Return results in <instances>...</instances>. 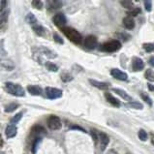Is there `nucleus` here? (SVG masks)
Instances as JSON below:
<instances>
[{
    "label": "nucleus",
    "instance_id": "obj_8",
    "mask_svg": "<svg viewBox=\"0 0 154 154\" xmlns=\"http://www.w3.org/2000/svg\"><path fill=\"white\" fill-rule=\"evenodd\" d=\"M52 21H54V23L57 26V27H59L62 29L64 27V25L66 24V23H67V20H66V17L61 14V13H59V14H56L54 19H52Z\"/></svg>",
    "mask_w": 154,
    "mask_h": 154
},
{
    "label": "nucleus",
    "instance_id": "obj_21",
    "mask_svg": "<svg viewBox=\"0 0 154 154\" xmlns=\"http://www.w3.org/2000/svg\"><path fill=\"white\" fill-rule=\"evenodd\" d=\"M40 52H42L44 55H46L47 57H49V58H55V57L57 56L55 52L51 51L50 49H47V48H41Z\"/></svg>",
    "mask_w": 154,
    "mask_h": 154
},
{
    "label": "nucleus",
    "instance_id": "obj_38",
    "mask_svg": "<svg viewBox=\"0 0 154 154\" xmlns=\"http://www.w3.org/2000/svg\"><path fill=\"white\" fill-rule=\"evenodd\" d=\"M140 13V8H134L133 10H131L128 14H129V16H131V17H137L139 14Z\"/></svg>",
    "mask_w": 154,
    "mask_h": 154
},
{
    "label": "nucleus",
    "instance_id": "obj_26",
    "mask_svg": "<svg viewBox=\"0 0 154 154\" xmlns=\"http://www.w3.org/2000/svg\"><path fill=\"white\" fill-rule=\"evenodd\" d=\"M144 77L149 82H154V71L152 69H147L144 74Z\"/></svg>",
    "mask_w": 154,
    "mask_h": 154
},
{
    "label": "nucleus",
    "instance_id": "obj_39",
    "mask_svg": "<svg viewBox=\"0 0 154 154\" xmlns=\"http://www.w3.org/2000/svg\"><path fill=\"white\" fill-rule=\"evenodd\" d=\"M7 5H8V0H0V12L7 9Z\"/></svg>",
    "mask_w": 154,
    "mask_h": 154
},
{
    "label": "nucleus",
    "instance_id": "obj_2",
    "mask_svg": "<svg viewBox=\"0 0 154 154\" xmlns=\"http://www.w3.org/2000/svg\"><path fill=\"white\" fill-rule=\"evenodd\" d=\"M5 89L8 93H10L14 96H17V97H23L25 95V92L23 87L20 85H16L13 82H6L5 83Z\"/></svg>",
    "mask_w": 154,
    "mask_h": 154
},
{
    "label": "nucleus",
    "instance_id": "obj_32",
    "mask_svg": "<svg viewBox=\"0 0 154 154\" xmlns=\"http://www.w3.org/2000/svg\"><path fill=\"white\" fill-rule=\"evenodd\" d=\"M138 136H139V139H140V140H143V142H144V140H146L147 138H148L147 133H146V132L144 131L143 129H140V130L139 131Z\"/></svg>",
    "mask_w": 154,
    "mask_h": 154
},
{
    "label": "nucleus",
    "instance_id": "obj_20",
    "mask_svg": "<svg viewBox=\"0 0 154 154\" xmlns=\"http://www.w3.org/2000/svg\"><path fill=\"white\" fill-rule=\"evenodd\" d=\"M32 26V29L35 31V33H36L38 36H43L44 33H45V28L43 27V26L41 24H39V23H34L31 25Z\"/></svg>",
    "mask_w": 154,
    "mask_h": 154
},
{
    "label": "nucleus",
    "instance_id": "obj_29",
    "mask_svg": "<svg viewBox=\"0 0 154 154\" xmlns=\"http://www.w3.org/2000/svg\"><path fill=\"white\" fill-rule=\"evenodd\" d=\"M17 108H19V104H17V103H12V104H10V105L6 106V108H5V112H15Z\"/></svg>",
    "mask_w": 154,
    "mask_h": 154
},
{
    "label": "nucleus",
    "instance_id": "obj_18",
    "mask_svg": "<svg viewBox=\"0 0 154 154\" xmlns=\"http://www.w3.org/2000/svg\"><path fill=\"white\" fill-rule=\"evenodd\" d=\"M27 91L29 92L31 95H40L42 94V88L38 85H28L27 86Z\"/></svg>",
    "mask_w": 154,
    "mask_h": 154
},
{
    "label": "nucleus",
    "instance_id": "obj_44",
    "mask_svg": "<svg viewBox=\"0 0 154 154\" xmlns=\"http://www.w3.org/2000/svg\"><path fill=\"white\" fill-rule=\"evenodd\" d=\"M107 154H118L116 150H113V149H111V150H109L107 152Z\"/></svg>",
    "mask_w": 154,
    "mask_h": 154
},
{
    "label": "nucleus",
    "instance_id": "obj_33",
    "mask_svg": "<svg viewBox=\"0 0 154 154\" xmlns=\"http://www.w3.org/2000/svg\"><path fill=\"white\" fill-rule=\"evenodd\" d=\"M32 7L37 9V10H41L43 8V2L42 0H32Z\"/></svg>",
    "mask_w": 154,
    "mask_h": 154
},
{
    "label": "nucleus",
    "instance_id": "obj_30",
    "mask_svg": "<svg viewBox=\"0 0 154 154\" xmlns=\"http://www.w3.org/2000/svg\"><path fill=\"white\" fill-rule=\"evenodd\" d=\"M25 20H26V21H27L29 24H31V25L37 23L36 17H35V16L33 14H31V13H29V14L25 17Z\"/></svg>",
    "mask_w": 154,
    "mask_h": 154
},
{
    "label": "nucleus",
    "instance_id": "obj_37",
    "mask_svg": "<svg viewBox=\"0 0 154 154\" xmlns=\"http://www.w3.org/2000/svg\"><path fill=\"white\" fill-rule=\"evenodd\" d=\"M144 8L147 12H150L152 9V0H144Z\"/></svg>",
    "mask_w": 154,
    "mask_h": 154
},
{
    "label": "nucleus",
    "instance_id": "obj_3",
    "mask_svg": "<svg viewBox=\"0 0 154 154\" xmlns=\"http://www.w3.org/2000/svg\"><path fill=\"white\" fill-rule=\"evenodd\" d=\"M103 51L107 52H116L121 49V42L118 41L117 39H113V40H109L108 42L104 43L102 47H101Z\"/></svg>",
    "mask_w": 154,
    "mask_h": 154
},
{
    "label": "nucleus",
    "instance_id": "obj_34",
    "mask_svg": "<svg viewBox=\"0 0 154 154\" xmlns=\"http://www.w3.org/2000/svg\"><path fill=\"white\" fill-rule=\"evenodd\" d=\"M143 50L147 51V52H151L154 51V44H151V43H146L143 45Z\"/></svg>",
    "mask_w": 154,
    "mask_h": 154
},
{
    "label": "nucleus",
    "instance_id": "obj_17",
    "mask_svg": "<svg viewBox=\"0 0 154 154\" xmlns=\"http://www.w3.org/2000/svg\"><path fill=\"white\" fill-rule=\"evenodd\" d=\"M0 66H1V67L4 68L5 70H8V71H11V70H13L15 68V64L9 59L0 60Z\"/></svg>",
    "mask_w": 154,
    "mask_h": 154
},
{
    "label": "nucleus",
    "instance_id": "obj_10",
    "mask_svg": "<svg viewBox=\"0 0 154 154\" xmlns=\"http://www.w3.org/2000/svg\"><path fill=\"white\" fill-rule=\"evenodd\" d=\"M109 143V138L108 137L107 134L103 133V132H100L99 133V144H100V148L101 150H105L107 146Z\"/></svg>",
    "mask_w": 154,
    "mask_h": 154
},
{
    "label": "nucleus",
    "instance_id": "obj_19",
    "mask_svg": "<svg viewBox=\"0 0 154 154\" xmlns=\"http://www.w3.org/2000/svg\"><path fill=\"white\" fill-rule=\"evenodd\" d=\"M112 90H113V92H116V93L118 96H120V97H121L122 99H124V100H126V101H130V100L132 99L131 96H130L128 93H127L126 91L123 90V89H119V88H113Z\"/></svg>",
    "mask_w": 154,
    "mask_h": 154
},
{
    "label": "nucleus",
    "instance_id": "obj_5",
    "mask_svg": "<svg viewBox=\"0 0 154 154\" xmlns=\"http://www.w3.org/2000/svg\"><path fill=\"white\" fill-rule=\"evenodd\" d=\"M48 126L51 130H59L62 127V123L58 116H51L48 119Z\"/></svg>",
    "mask_w": 154,
    "mask_h": 154
},
{
    "label": "nucleus",
    "instance_id": "obj_41",
    "mask_svg": "<svg viewBox=\"0 0 154 154\" xmlns=\"http://www.w3.org/2000/svg\"><path fill=\"white\" fill-rule=\"evenodd\" d=\"M148 64L150 65V66H152V67H154V56H151L150 58H149Z\"/></svg>",
    "mask_w": 154,
    "mask_h": 154
},
{
    "label": "nucleus",
    "instance_id": "obj_40",
    "mask_svg": "<svg viewBox=\"0 0 154 154\" xmlns=\"http://www.w3.org/2000/svg\"><path fill=\"white\" fill-rule=\"evenodd\" d=\"M54 41L56 42V43H58V44H60V45H62V44H64V41H63V39L61 38L58 34H56V33H54Z\"/></svg>",
    "mask_w": 154,
    "mask_h": 154
},
{
    "label": "nucleus",
    "instance_id": "obj_36",
    "mask_svg": "<svg viewBox=\"0 0 154 154\" xmlns=\"http://www.w3.org/2000/svg\"><path fill=\"white\" fill-rule=\"evenodd\" d=\"M21 117H23V112H19V113H17L16 116H14L11 119V122L13 123V124H15V123H17L20 119H21Z\"/></svg>",
    "mask_w": 154,
    "mask_h": 154
},
{
    "label": "nucleus",
    "instance_id": "obj_1",
    "mask_svg": "<svg viewBox=\"0 0 154 154\" xmlns=\"http://www.w3.org/2000/svg\"><path fill=\"white\" fill-rule=\"evenodd\" d=\"M62 31L65 34V36L67 37L72 43L79 45V44H81L82 42V35L80 34V32L77 31L76 29L71 28V27H63Z\"/></svg>",
    "mask_w": 154,
    "mask_h": 154
},
{
    "label": "nucleus",
    "instance_id": "obj_46",
    "mask_svg": "<svg viewBox=\"0 0 154 154\" xmlns=\"http://www.w3.org/2000/svg\"><path fill=\"white\" fill-rule=\"evenodd\" d=\"M136 1H139V0H136Z\"/></svg>",
    "mask_w": 154,
    "mask_h": 154
},
{
    "label": "nucleus",
    "instance_id": "obj_25",
    "mask_svg": "<svg viewBox=\"0 0 154 154\" xmlns=\"http://www.w3.org/2000/svg\"><path fill=\"white\" fill-rule=\"evenodd\" d=\"M127 107L135 109H143V104H140L139 102H129L128 104H127Z\"/></svg>",
    "mask_w": 154,
    "mask_h": 154
},
{
    "label": "nucleus",
    "instance_id": "obj_23",
    "mask_svg": "<svg viewBox=\"0 0 154 154\" xmlns=\"http://www.w3.org/2000/svg\"><path fill=\"white\" fill-rule=\"evenodd\" d=\"M32 133L35 134V135H37V136H42V134L46 135L47 132H46L45 129H44V127L39 126V125H35L32 128Z\"/></svg>",
    "mask_w": 154,
    "mask_h": 154
},
{
    "label": "nucleus",
    "instance_id": "obj_4",
    "mask_svg": "<svg viewBox=\"0 0 154 154\" xmlns=\"http://www.w3.org/2000/svg\"><path fill=\"white\" fill-rule=\"evenodd\" d=\"M9 15H10V9H5L0 12V32L4 33L8 29Z\"/></svg>",
    "mask_w": 154,
    "mask_h": 154
},
{
    "label": "nucleus",
    "instance_id": "obj_24",
    "mask_svg": "<svg viewBox=\"0 0 154 154\" xmlns=\"http://www.w3.org/2000/svg\"><path fill=\"white\" fill-rule=\"evenodd\" d=\"M45 66H46V68L51 72H57V71H58V67H57V65L54 64V63H52V62H50V61L46 62Z\"/></svg>",
    "mask_w": 154,
    "mask_h": 154
},
{
    "label": "nucleus",
    "instance_id": "obj_42",
    "mask_svg": "<svg viewBox=\"0 0 154 154\" xmlns=\"http://www.w3.org/2000/svg\"><path fill=\"white\" fill-rule=\"evenodd\" d=\"M71 129H76V130H81V131H82V132H85V130H83V128H82V127H79V126H72L71 127Z\"/></svg>",
    "mask_w": 154,
    "mask_h": 154
},
{
    "label": "nucleus",
    "instance_id": "obj_6",
    "mask_svg": "<svg viewBox=\"0 0 154 154\" xmlns=\"http://www.w3.org/2000/svg\"><path fill=\"white\" fill-rule=\"evenodd\" d=\"M46 94H47V97L49 99L54 100V99L60 98L61 96H62V90L55 88V87H47Z\"/></svg>",
    "mask_w": 154,
    "mask_h": 154
},
{
    "label": "nucleus",
    "instance_id": "obj_27",
    "mask_svg": "<svg viewBox=\"0 0 154 154\" xmlns=\"http://www.w3.org/2000/svg\"><path fill=\"white\" fill-rule=\"evenodd\" d=\"M90 135H91L92 139H93V142L95 143V144H97L99 143V132L96 131L95 129H91Z\"/></svg>",
    "mask_w": 154,
    "mask_h": 154
},
{
    "label": "nucleus",
    "instance_id": "obj_12",
    "mask_svg": "<svg viewBox=\"0 0 154 154\" xmlns=\"http://www.w3.org/2000/svg\"><path fill=\"white\" fill-rule=\"evenodd\" d=\"M47 7H48V10L54 11L62 7V2H61L60 0H49V1L47 2Z\"/></svg>",
    "mask_w": 154,
    "mask_h": 154
},
{
    "label": "nucleus",
    "instance_id": "obj_45",
    "mask_svg": "<svg viewBox=\"0 0 154 154\" xmlns=\"http://www.w3.org/2000/svg\"><path fill=\"white\" fill-rule=\"evenodd\" d=\"M151 143H152V146H154V135L151 136Z\"/></svg>",
    "mask_w": 154,
    "mask_h": 154
},
{
    "label": "nucleus",
    "instance_id": "obj_15",
    "mask_svg": "<svg viewBox=\"0 0 154 154\" xmlns=\"http://www.w3.org/2000/svg\"><path fill=\"white\" fill-rule=\"evenodd\" d=\"M105 97H106V100H107L112 106H113V107H116V108L120 107V102L116 97H113V96L111 93H109V92H106V93H105Z\"/></svg>",
    "mask_w": 154,
    "mask_h": 154
},
{
    "label": "nucleus",
    "instance_id": "obj_31",
    "mask_svg": "<svg viewBox=\"0 0 154 154\" xmlns=\"http://www.w3.org/2000/svg\"><path fill=\"white\" fill-rule=\"evenodd\" d=\"M120 4L122 7H124L125 9H132L133 8V2L131 0H120Z\"/></svg>",
    "mask_w": 154,
    "mask_h": 154
},
{
    "label": "nucleus",
    "instance_id": "obj_43",
    "mask_svg": "<svg viewBox=\"0 0 154 154\" xmlns=\"http://www.w3.org/2000/svg\"><path fill=\"white\" fill-rule=\"evenodd\" d=\"M147 86H148V89L150 91H154V85H152L151 83H148Z\"/></svg>",
    "mask_w": 154,
    "mask_h": 154
},
{
    "label": "nucleus",
    "instance_id": "obj_14",
    "mask_svg": "<svg viewBox=\"0 0 154 154\" xmlns=\"http://www.w3.org/2000/svg\"><path fill=\"white\" fill-rule=\"evenodd\" d=\"M123 25H124V27L126 29H128V30L134 29V27H135V20L133 19V17H131V16L125 17L124 19H123Z\"/></svg>",
    "mask_w": 154,
    "mask_h": 154
},
{
    "label": "nucleus",
    "instance_id": "obj_22",
    "mask_svg": "<svg viewBox=\"0 0 154 154\" xmlns=\"http://www.w3.org/2000/svg\"><path fill=\"white\" fill-rule=\"evenodd\" d=\"M116 37L117 38L118 41H123V42H127L131 39L130 35L128 33H124V32H116Z\"/></svg>",
    "mask_w": 154,
    "mask_h": 154
},
{
    "label": "nucleus",
    "instance_id": "obj_7",
    "mask_svg": "<svg viewBox=\"0 0 154 154\" xmlns=\"http://www.w3.org/2000/svg\"><path fill=\"white\" fill-rule=\"evenodd\" d=\"M97 44H98V41H97V38L93 35H89V36H87L85 41H83V46H85L86 49L88 50H94L96 47H97Z\"/></svg>",
    "mask_w": 154,
    "mask_h": 154
},
{
    "label": "nucleus",
    "instance_id": "obj_16",
    "mask_svg": "<svg viewBox=\"0 0 154 154\" xmlns=\"http://www.w3.org/2000/svg\"><path fill=\"white\" fill-rule=\"evenodd\" d=\"M17 127L14 124H11V125H8L7 126L6 131H5V134L7 136V138H14L15 136L17 135Z\"/></svg>",
    "mask_w": 154,
    "mask_h": 154
},
{
    "label": "nucleus",
    "instance_id": "obj_28",
    "mask_svg": "<svg viewBox=\"0 0 154 154\" xmlns=\"http://www.w3.org/2000/svg\"><path fill=\"white\" fill-rule=\"evenodd\" d=\"M61 80H62L64 82H71L73 80V77H72V75L71 74H69L67 72H64L61 74Z\"/></svg>",
    "mask_w": 154,
    "mask_h": 154
},
{
    "label": "nucleus",
    "instance_id": "obj_35",
    "mask_svg": "<svg viewBox=\"0 0 154 154\" xmlns=\"http://www.w3.org/2000/svg\"><path fill=\"white\" fill-rule=\"evenodd\" d=\"M140 97L143 98V100L144 101V102H146L149 106H152V100L150 99V97L146 94V93H140Z\"/></svg>",
    "mask_w": 154,
    "mask_h": 154
},
{
    "label": "nucleus",
    "instance_id": "obj_13",
    "mask_svg": "<svg viewBox=\"0 0 154 154\" xmlns=\"http://www.w3.org/2000/svg\"><path fill=\"white\" fill-rule=\"evenodd\" d=\"M89 82H90V85H92L94 87H96V88H99L101 90H107L109 88V85L107 82L92 80V79H90V80H89Z\"/></svg>",
    "mask_w": 154,
    "mask_h": 154
},
{
    "label": "nucleus",
    "instance_id": "obj_9",
    "mask_svg": "<svg viewBox=\"0 0 154 154\" xmlns=\"http://www.w3.org/2000/svg\"><path fill=\"white\" fill-rule=\"evenodd\" d=\"M111 75L118 81H127V79H128V76H127V74L125 72H123L121 70L116 69V68L112 69Z\"/></svg>",
    "mask_w": 154,
    "mask_h": 154
},
{
    "label": "nucleus",
    "instance_id": "obj_11",
    "mask_svg": "<svg viewBox=\"0 0 154 154\" xmlns=\"http://www.w3.org/2000/svg\"><path fill=\"white\" fill-rule=\"evenodd\" d=\"M132 67H133V70L135 72L142 71V70L144 68V63L140 57L135 56L133 58V61H132Z\"/></svg>",
    "mask_w": 154,
    "mask_h": 154
}]
</instances>
